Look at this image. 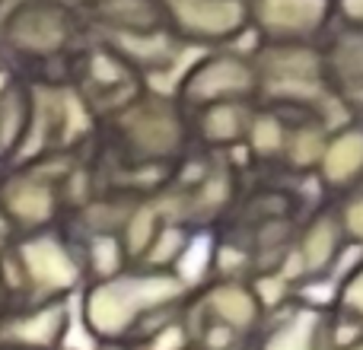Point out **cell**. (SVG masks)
I'll use <instances>...</instances> for the list:
<instances>
[{"instance_id": "44dd1931", "label": "cell", "mask_w": 363, "mask_h": 350, "mask_svg": "<svg viewBox=\"0 0 363 350\" xmlns=\"http://www.w3.org/2000/svg\"><path fill=\"white\" fill-rule=\"evenodd\" d=\"M0 86H4V77H0Z\"/></svg>"}, {"instance_id": "9c48e42d", "label": "cell", "mask_w": 363, "mask_h": 350, "mask_svg": "<svg viewBox=\"0 0 363 350\" xmlns=\"http://www.w3.org/2000/svg\"><path fill=\"white\" fill-rule=\"evenodd\" d=\"M313 179L328 201L345 198V194L357 191L363 185V125L360 121H338L332 128Z\"/></svg>"}, {"instance_id": "7402d4cb", "label": "cell", "mask_w": 363, "mask_h": 350, "mask_svg": "<svg viewBox=\"0 0 363 350\" xmlns=\"http://www.w3.org/2000/svg\"><path fill=\"white\" fill-rule=\"evenodd\" d=\"M108 350H118V347H108Z\"/></svg>"}, {"instance_id": "4fadbf2b", "label": "cell", "mask_w": 363, "mask_h": 350, "mask_svg": "<svg viewBox=\"0 0 363 350\" xmlns=\"http://www.w3.org/2000/svg\"><path fill=\"white\" fill-rule=\"evenodd\" d=\"M328 312L335 319V328H354V334L363 332V258L345 271V277L335 287V296L328 303Z\"/></svg>"}, {"instance_id": "2e32d148", "label": "cell", "mask_w": 363, "mask_h": 350, "mask_svg": "<svg viewBox=\"0 0 363 350\" xmlns=\"http://www.w3.org/2000/svg\"><path fill=\"white\" fill-rule=\"evenodd\" d=\"M57 328H61V309H45V312H38L35 319L13 325L10 334L19 341H29V344H48V341L57 334Z\"/></svg>"}, {"instance_id": "e0dca14e", "label": "cell", "mask_w": 363, "mask_h": 350, "mask_svg": "<svg viewBox=\"0 0 363 350\" xmlns=\"http://www.w3.org/2000/svg\"><path fill=\"white\" fill-rule=\"evenodd\" d=\"M10 207H13V213H19L26 220H42L51 210V194H48V188L26 185L10 198Z\"/></svg>"}, {"instance_id": "3957f363", "label": "cell", "mask_w": 363, "mask_h": 350, "mask_svg": "<svg viewBox=\"0 0 363 350\" xmlns=\"http://www.w3.org/2000/svg\"><path fill=\"white\" fill-rule=\"evenodd\" d=\"M249 57L255 64V77H258V106L315 112L325 115L328 121H335L341 115L332 99V89H328L319 42H303V45L258 42L249 51Z\"/></svg>"}, {"instance_id": "8fae6325", "label": "cell", "mask_w": 363, "mask_h": 350, "mask_svg": "<svg viewBox=\"0 0 363 350\" xmlns=\"http://www.w3.org/2000/svg\"><path fill=\"white\" fill-rule=\"evenodd\" d=\"M255 108V99H236L201 108V112L188 115V131L207 153H236L245 147Z\"/></svg>"}, {"instance_id": "ffe728a7", "label": "cell", "mask_w": 363, "mask_h": 350, "mask_svg": "<svg viewBox=\"0 0 363 350\" xmlns=\"http://www.w3.org/2000/svg\"><path fill=\"white\" fill-rule=\"evenodd\" d=\"M332 350H363V332L351 334V338H347V341H335Z\"/></svg>"}, {"instance_id": "8992f818", "label": "cell", "mask_w": 363, "mask_h": 350, "mask_svg": "<svg viewBox=\"0 0 363 350\" xmlns=\"http://www.w3.org/2000/svg\"><path fill=\"white\" fill-rule=\"evenodd\" d=\"M249 19L258 42H322L335 19V0H249Z\"/></svg>"}, {"instance_id": "5bb4252c", "label": "cell", "mask_w": 363, "mask_h": 350, "mask_svg": "<svg viewBox=\"0 0 363 350\" xmlns=\"http://www.w3.org/2000/svg\"><path fill=\"white\" fill-rule=\"evenodd\" d=\"M19 42L29 45V48H57L64 42V23L57 13H32L19 23Z\"/></svg>"}, {"instance_id": "30bf717a", "label": "cell", "mask_w": 363, "mask_h": 350, "mask_svg": "<svg viewBox=\"0 0 363 350\" xmlns=\"http://www.w3.org/2000/svg\"><path fill=\"white\" fill-rule=\"evenodd\" d=\"M125 131L131 134V140L147 153V157H176L182 147L188 144L191 131H188V118L179 108L176 99L163 93V99L157 102H144L134 106L131 112L121 118Z\"/></svg>"}, {"instance_id": "5b68a950", "label": "cell", "mask_w": 363, "mask_h": 350, "mask_svg": "<svg viewBox=\"0 0 363 350\" xmlns=\"http://www.w3.org/2000/svg\"><path fill=\"white\" fill-rule=\"evenodd\" d=\"M182 48H230L252 32L249 0H160Z\"/></svg>"}, {"instance_id": "9a60e30c", "label": "cell", "mask_w": 363, "mask_h": 350, "mask_svg": "<svg viewBox=\"0 0 363 350\" xmlns=\"http://www.w3.org/2000/svg\"><path fill=\"white\" fill-rule=\"evenodd\" d=\"M332 207H335V217H338L341 232H345V242L363 249V185L357 191L332 201Z\"/></svg>"}, {"instance_id": "52a82bcc", "label": "cell", "mask_w": 363, "mask_h": 350, "mask_svg": "<svg viewBox=\"0 0 363 350\" xmlns=\"http://www.w3.org/2000/svg\"><path fill=\"white\" fill-rule=\"evenodd\" d=\"M335 319L328 306L300 300L268 312L258 338L252 341V350H332L335 338Z\"/></svg>"}, {"instance_id": "7a4b0ae2", "label": "cell", "mask_w": 363, "mask_h": 350, "mask_svg": "<svg viewBox=\"0 0 363 350\" xmlns=\"http://www.w3.org/2000/svg\"><path fill=\"white\" fill-rule=\"evenodd\" d=\"M268 309L262 306L252 281L213 277L185 300V334L188 350H242L258 338Z\"/></svg>"}, {"instance_id": "603a6c76", "label": "cell", "mask_w": 363, "mask_h": 350, "mask_svg": "<svg viewBox=\"0 0 363 350\" xmlns=\"http://www.w3.org/2000/svg\"><path fill=\"white\" fill-rule=\"evenodd\" d=\"M182 350H188V347H182Z\"/></svg>"}, {"instance_id": "7c38bea8", "label": "cell", "mask_w": 363, "mask_h": 350, "mask_svg": "<svg viewBox=\"0 0 363 350\" xmlns=\"http://www.w3.org/2000/svg\"><path fill=\"white\" fill-rule=\"evenodd\" d=\"M23 261L29 274L48 290H67L77 283V264L55 239H35L23 249Z\"/></svg>"}, {"instance_id": "6da1fadb", "label": "cell", "mask_w": 363, "mask_h": 350, "mask_svg": "<svg viewBox=\"0 0 363 350\" xmlns=\"http://www.w3.org/2000/svg\"><path fill=\"white\" fill-rule=\"evenodd\" d=\"M191 296V283L179 271H128L93 287L83 303V319L96 338H125L144 319L166 315Z\"/></svg>"}, {"instance_id": "ba28073f", "label": "cell", "mask_w": 363, "mask_h": 350, "mask_svg": "<svg viewBox=\"0 0 363 350\" xmlns=\"http://www.w3.org/2000/svg\"><path fill=\"white\" fill-rule=\"evenodd\" d=\"M322 61L332 99L345 121L363 125V29L338 26L322 38Z\"/></svg>"}, {"instance_id": "ac0fdd59", "label": "cell", "mask_w": 363, "mask_h": 350, "mask_svg": "<svg viewBox=\"0 0 363 350\" xmlns=\"http://www.w3.org/2000/svg\"><path fill=\"white\" fill-rule=\"evenodd\" d=\"M118 258H121V245L115 242L112 236H102L93 242V264L99 274L112 277L115 271H118Z\"/></svg>"}, {"instance_id": "d6986e66", "label": "cell", "mask_w": 363, "mask_h": 350, "mask_svg": "<svg viewBox=\"0 0 363 350\" xmlns=\"http://www.w3.org/2000/svg\"><path fill=\"white\" fill-rule=\"evenodd\" d=\"M335 19L351 29H363V0H335Z\"/></svg>"}, {"instance_id": "277c9868", "label": "cell", "mask_w": 363, "mask_h": 350, "mask_svg": "<svg viewBox=\"0 0 363 350\" xmlns=\"http://www.w3.org/2000/svg\"><path fill=\"white\" fill-rule=\"evenodd\" d=\"M236 99L258 102V77H255V64H252L249 51L217 48L211 55L198 57L179 77L176 102L185 112V118L201 112V108L220 106V102H236Z\"/></svg>"}]
</instances>
